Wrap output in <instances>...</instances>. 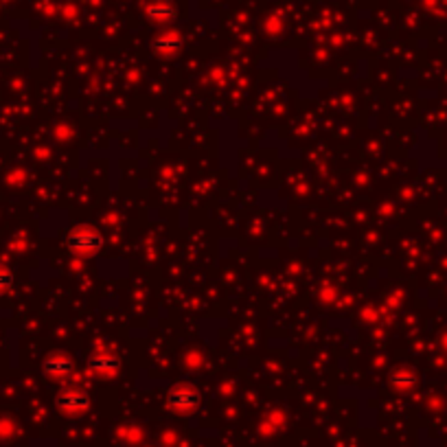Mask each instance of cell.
Instances as JSON below:
<instances>
[{
    "label": "cell",
    "instance_id": "obj_1",
    "mask_svg": "<svg viewBox=\"0 0 447 447\" xmlns=\"http://www.w3.org/2000/svg\"><path fill=\"white\" fill-rule=\"evenodd\" d=\"M71 244L75 250H81V252H93L101 246V237L91 230V228H79L75 230V235L71 237Z\"/></svg>",
    "mask_w": 447,
    "mask_h": 447
},
{
    "label": "cell",
    "instance_id": "obj_2",
    "mask_svg": "<svg viewBox=\"0 0 447 447\" xmlns=\"http://www.w3.org/2000/svg\"><path fill=\"white\" fill-rule=\"evenodd\" d=\"M169 404L178 410H191L197 404V397L189 389H178L175 393H171Z\"/></svg>",
    "mask_w": 447,
    "mask_h": 447
}]
</instances>
